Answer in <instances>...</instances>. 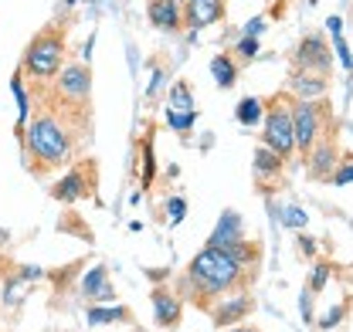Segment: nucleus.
Here are the masks:
<instances>
[{
    "label": "nucleus",
    "instance_id": "1",
    "mask_svg": "<svg viewBox=\"0 0 353 332\" xmlns=\"http://www.w3.org/2000/svg\"><path fill=\"white\" fill-rule=\"evenodd\" d=\"M21 143H24L28 169L34 176H48L51 169H61L65 163H72V153H75L72 129L58 116H51L48 109H41L31 123L21 129Z\"/></svg>",
    "mask_w": 353,
    "mask_h": 332
},
{
    "label": "nucleus",
    "instance_id": "2",
    "mask_svg": "<svg viewBox=\"0 0 353 332\" xmlns=\"http://www.w3.org/2000/svg\"><path fill=\"white\" fill-rule=\"evenodd\" d=\"M65 38H68L65 24H58V21L44 24L24 48L21 72H28L34 82H51L61 72V65H65Z\"/></svg>",
    "mask_w": 353,
    "mask_h": 332
},
{
    "label": "nucleus",
    "instance_id": "3",
    "mask_svg": "<svg viewBox=\"0 0 353 332\" xmlns=\"http://www.w3.org/2000/svg\"><path fill=\"white\" fill-rule=\"evenodd\" d=\"M190 282L201 291H228L241 282V261L231 248H208L190 261Z\"/></svg>",
    "mask_w": 353,
    "mask_h": 332
},
{
    "label": "nucleus",
    "instance_id": "4",
    "mask_svg": "<svg viewBox=\"0 0 353 332\" xmlns=\"http://www.w3.org/2000/svg\"><path fill=\"white\" fill-rule=\"evenodd\" d=\"M262 143L268 146V149H275L282 160H289V156H292V149H296V136H292V112L285 109V102H282V98H279V102L268 109V116H265Z\"/></svg>",
    "mask_w": 353,
    "mask_h": 332
},
{
    "label": "nucleus",
    "instance_id": "5",
    "mask_svg": "<svg viewBox=\"0 0 353 332\" xmlns=\"http://www.w3.org/2000/svg\"><path fill=\"white\" fill-rule=\"evenodd\" d=\"M292 136H296V149L309 153L323 132V102H312V98H299L292 102Z\"/></svg>",
    "mask_w": 353,
    "mask_h": 332
},
{
    "label": "nucleus",
    "instance_id": "6",
    "mask_svg": "<svg viewBox=\"0 0 353 332\" xmlns=\"http://www.w3.org/2000/svg\"><path fill=\"white\" fill-rule=\"evenodd\" d=\"M92 194V180H88V166H75L72 173H65L54 187H51V197L61 200V204H75Z\"/></svg>",
    "mask_w": 353,
    "mask_h": 332
},
{
    "label": "nucleus",
    "instance_id": "7",
    "mask_svg": "<svg viewBox=\"0 0 353 332\" xmlns=\"http://www.w3.org/2000/svg\"><path fill=\"white\" fill-rule=\"evenodd\" d=\"M296 58H299L303 72H330V65H333V54H330V48H326V41H323L319 34L303 38Z\"/></svg>",
    "mask_w": 353,
    "mask_h": 332
},
{
    "label": "nucleus",
    "instance_id": "8",
    "mask_svg": "<svg viewBox=\"0 0 353 332\" xmlns=\"http://www.w3.org/2000/svg\"><path fill=\"white\" fill-rule=\"evenodd\" d=\"M231 245H241V217L238 210H224L211 234V248H231Z\"/></svg>",
    "mask_w": 353,
    "mask_h": 332
},
{
    "label": "nucleus",
    "instance_id": "9",
    "mask_svg": "<svg viewBox=\"0 0 353 332\" xmlns=\"http://www.w3.org/2000/svg\"><path fill=\"white\" fill-rule=\"evenodd\" d=\"M146 14H150V21L160 31H176L180 28V17H183V10H180L176 0H150L146 3Z\"/></svg>",
    "mask_w": 353,
    "mask_h": 332
},
{
    "label": "nucleus",
    "instance_id": "10",
    "mask_svg": "<svg viewBox=\"0 0 353 332\" xmlns=\"http://www.w3.org/2000/svg\"><path fill=\"white\" fill-rule=\"evenodd\" d=\"M224 17V0H190L187 3V21L194 28H208Z\"/></svg>",
    "mask_w": 353,
    "mask_h": 332
},
{
    "label": "nucleus",
    "instance_id": "11",
    "mask_svg": "<svg viewBox=\"0 0 353 332\" xmlns=\"http://www.w3.org/2000/svg\"><path fill=\"white\" fill-rule=\"evenodd\" d=\"M252 305H255V302H252L248 295H228V302L214 309V322H218V326H228V322H241V319L252 312Z\"/></svg>",
    "mask_w": 353,
    "mask_h": 332
},
{
    "label": "nucleus",
    "instance_id": "12",
    "mask_svg": "<svg viewBox=\"0 0 353 332\" xmlns=\"http://www.w3.org/2000/svg\"><path fill=\"white\" fill-rule=\"evenodd\" d=\"M153 312H157V322L160 326H180V302L176 295H170L167 289H157L153 291Z\"/></svg>",
    "mask_w": 353,
    "mask_h": 332
},
{
    "label": "nucleus",
    "instance_id": "13",
    "mask_svg": "<svg viewBox=\"0 0 353 332\" xmlns=\"http://www.w3.org/2000/svg\"><path fill=\"white\" fill-rule=\"evenodd\" d=\"M82 291H85L92 302H112L116 298V291L109 285V271L105 268H92L85 275V282H82Z\"/></svg>",
    "mask_w": 353,
    "mask_h": 332
},
{
    "label": "nucleus",
    "instance_id": "14",
    "mask_svg": "<svg viewBox=\"0 0 353 332\" xmlns=\"http://www.w3.org/2000/svg\"><path fill=\"white\" fill-rule=\"evenodd\" d=\"M306 160H309V173L312 176H326L330 173V166L336 163V149L326 143V146H312L306 153Z\"/></svg>",
    "mask_w": 353,
    "mask_h": 332
},
{
    "label": "nucleus",
    "instance_id": "15",
    "mask_svg": "<svg viewBox=\"0 0 353 332\" xmlns=\"http://www.w3.org/2000/svg\"><path fill=\"white\" fill-rule=\"evenodd\" d=\"M292 88H296L299 98H316V95L326 92V82H323L316 72H299V75L292 79Z\"/></svg>",
    "mask_w": 353,
    "mask_h": 332
},
{
    "label": "nucleus",
    "instance_id": "16",
    "mask_svg": "<svg viewBox=\"0 0 353 332\" xmlns=\"http://www.w3.org/2000/svg\"><path fill=\"white\" fill-rule=\"evenodd\" d=\"M211 75H214L218 88H231V85L238 82V65H234L228 54H218V58L211 61Z\"/></svg>",
    "mask_w": 353,
    "mask_h": 332
},
{
    "label": "nucleus",
    "instance_id": "17",
    "mask_svg": "<svg viewBox=\"0 0 353 332\" xmlns=\"http://www.w3.org/2000/svg\"><path fill=\"white\" fill-rule=\"evenodd\" d=\"M130 319V309H123V305H112V309H88V322L92 326H112V322H126Z\"/></svg>",
    "mask_w": 353,
    "mask_h": 332
},
{
    "label": "nucleus",
    "instance_id": "18",
    "mask_svg": "<svg viewBox=\"0 0 353 332\" xmlns=\"http://www.w3.org/2000/svg\"><path fill=\"white\" fill-rule=\"evenodd\" d=\"M282 163H285V160H282L275 149H268L265 143L255 149V173H262V176H268V173H279V169H282Z\"/></svg>",
    "mask_w": 353,
    "mask_h": 332
},
{
    "label": "nucleus",
    "instance_id": "19",
    "mask_svg": "<svg viewBox=\"0 0 353 332\" xmlns=\"http://www.w3.org/2000/svg\"><path fill=\"white\" fill-rule=\"evenodd\" d=\"M259 119H262V98H252V95H248V98H241V102H238V123L241 125H255Z\"/></svg>",
    "mask_w": 353,
    "mask_h": 332
},
{
    "label": "nucleus",
    "instance_id": "20",
    "mask_svg": "<svg viewBox=\"0 0 353 332\" xmlns=\"http://www.w3.org/2000/svg\"><path fill=\"white\" fill-rule=\"evenodd\" d=\"M170 109H180V112H190L194 109V98H190V85L176 82L174 92H170Z\"/></svg>",
    "mask_w": 353,
    "mask_h": 332
},
{
    "label": "nucleus",
    "instance_id": "21",
    "mask_svg": "<svg viewBox=\"0 0 353 332\" xmlns=\"http://www.w3.org/2000/svg\"><path fill=\"white\" fill-rule=\"evenodd\" d=\"M167 123L174 125L176 132H187V129L194 125V109H190V112H180V109H170V112H167Z\"/></svg>",
    "mask_w": 353,
    "mask_h": 332
},
{
    "label": "nucleus",
    "instance_id": "22",
    "mask_svg": "<svg viewBox=\"0 0 353 332\" xmlns=\"http://www.w3.org/2000/svg\"><path fill=\"white\" fill-rule=\"evenodd\" d=\"M306 220L309 217L299 207H289L285 214H282V224H285V227H306Z\"/></svg>",
    "mask_w": 353,
    "mask_h": 332
},
{
    "label": "nucleus",
    "instance_id": "23",
    "mask_svg": "<svg viewBox=\"0 0 353 332\" xmlns=\"http://www.w3.org/2000/svg\"><path fill=\"white\" fill-rule=\"evenodd\" d=\"M333 183H336V187L353 183V156H347V160H343V169H336V173H333Z\"/></svg>",
    "mask_w": 353,
    "mask_h": 332
},
{
    "label": "nucleus",
    "instance_id": "24",
    "mask_svg": "<svg viewBox=\"0 0 353 332\" xmlns=\"http://www.w3.org/2000/svg\"><path fill=\"white\" fill-rule=\"evenodd\" d=\"M238 54H241L245 61H252V58L259 54V38H248V34H245V38L238 41Z\"/></svg>",
    "mask_w": 353,
    "mask_h": 332
},
{
    "label": "nucleus",
    "instance_id": "25",
    "mask_svg": "<svg viewBox=\"0 0 353 332\" xmlns=\"http://www.w3.org/2000/svg\"><path fill=\"white\" fill-rule=\"evenodd\" d=\"M326 275H330V264H316V275H312V285H309V291H319V289H323Z\"/></svg>",
    "mask_w": 353,
    "mask_h": 332
},
{
    "label": "nucleus",
    "instance_id": "26",
    "mask_svg": "<svg viewBox=\"0 0 353 332\" xmlns=\"http://www.w3.org/2000/svg\"><path fill=\"white\" fill-rule=\"evenodd\" d=\"M336 51H340L343 68H347V72H353V58H350V51H347V44H343V34H336Z\"/></svg>",
    "mask_w": 353,
    "mask_h": 332
},
{
    "label": "nucleus",
    "instance_id": "27",
    "mask_svg": "<svg viewBox=\"0 0 353 332\" xmlns=\"http://www.w3.org/2000/svg\"><path fill=\"white\" fill-rule=\"evenodd\" d=\"M340 319H343V309H333V312H326V319L319 322L323 329H333V326H340Z\"/></svg>",
    "mask_w": 353,
    "mask_h": 332
},
{
    "label": "nucleus",
    "instance_id": "28",
    "mask_svg": "<svg viewBox=\"0 0 353 332\" xmlns=\"http://www.w3.org/2000/svg\"><path fill=\"white\" fill-rule=\"evenodd\" d=\"M167 210H170V220H174V224H180V220H183V200H180V197H176V200H170V204H167Z\"/></svg>",
    "mask_w": 353,
    "mask_h": 332
},
{
    "label": "nucleus",
    "instance_id": "29",
    "mask_svg": "<svg viewBox=\"0 0 353 332\" xmlns=\"http://www.w3.org/2000/svg\"><path fill=\"white\" fill-rule=\"evenodd\" d=\"M245 34H248V38H259V34H262V17L248 21V24H245Z\"/></svg>",
    "mask_w": 353,
    "mask_h": 332
},
{
    "label": "nucleus",
    "instance_id": "30",
    "mask_svg": "<svg viewBox=\"0 0 353 332\" xmlns=\"http://www.w3.org/2000/svg\"><path fill=\"white\" fill-rule=\"evenodd\" d=\"M326 28H330V34H333V38H336V34H343V21H340V17H330V21H326Z\"/></svg>",
    "mask_w": 353,
    "mask_h": 332
},
{
    "label": "nucleus",
    "instance_id": "31",
    "mask_svg": "<svg viewBox=\"0 0 353 332\" xmlns=\"http://www.w3.org/2000/svg\"><path fill=\"white\" fill-rule=\"evenodd\" d=\"M228 332H259V329H228Z\"/></svg>",
    "mask_w": 353,
    "mask_h": 332
}]
</instances>
